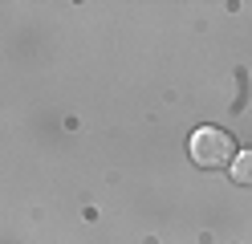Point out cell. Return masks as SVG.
Wrapping results in <instances>:
<instances>
[{"mask_svg": "<svg viewBox=\"0 0 252 244\" xmlns=\"http://www.w3.org/2000/svg\"><path fill=\"white\" fill-rule=\"evenodd\" d=\"M187 151H191V163L203 167V171H224L240 155L236 151V139L228 130H220V126H199L191 135V142H187Z\"/></svg>", "mask_w": 252, "mask_h": 244, "instance_id": "6da1fadb", "label": "cell"}, {"mask_svg": "<svg viewBox=\"0 0 252 244\" xmlns=\"http://www.w3.org/2000/svg\"><path fill=\"white\" fill-rule=\"evenodd\" d=\"M228 175H232L240 187H252V151H240V155H236L232 167H228Z\"/></svg>", "mask_w": 252, "mask_h": 244, "instance_id": "7a4b0ae2", "label": "cell"}]
</instances>
